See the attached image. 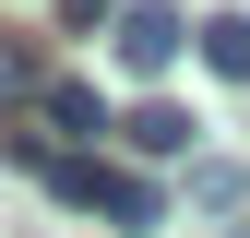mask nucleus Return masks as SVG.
I'll return each instance as SVG.
<instances>
[{"mask_svg":"<svg viewBox=\"0 0 250 238\" xmlns=\"http://www.w3.org/2000/svg\"><path fill=\"white\" fill-rule=\"evenodd\" d=\"M179 36H191V24H179L167 0H131V12L107 24V48H119V72H143V83H155V72L179 60Z\"/></svg>","mask_w":250,"mask_h":238,"instance_id":"1","label":"nucleus"},{"mask_svg":"<svg viewBox=\"0 0 250 238\" xmlns=\"http://www.w3.org/2000/svg\"><path fill=\"white\" fill-rule=\"evenodd\" d=\"M36 119H48V131H72V143H96V131H119V119L96 107V83H72V72H60L48 96H36Z\"/></svg>","mask_w":250,"mask_h":238,"instance_id":"2","label":"nucleus"},{"mask_svg":"<svg viewBox=\"0 0 250 238\" xmlns=\"http://www.w3.org/2000/svg\"><path fill=\"white\" fill-rule=\"evenodd\" d=\"M96 215H107V226H155L167 202H155V178H131V167H96Z\"/></svg>","mask_w":250,"mask_h":238,"instance_id":"3","label":"nucleus"},{"mask_svg":"<svg viewBox=\"0 0 250 238\" xmlns=\"http://www.w3.org/2000/svg\"><path fill=\"white\" fill-rule=\"evenodd\" d=\"M119 143H131V155H191V119H179V107H131Z\"/></svg>","mask_w":250,"mask_h":238,"instance_id":"4","label":"nucleus"},{"mask_svg":"<svg viewBox=\"0 0 250 238\" xmlns=\"http://www.w3.org/2000/svg\"><path fill=\"white\" fill-rule=\"evenodd\" d=\"M48 83H60V72H48L36 48H24V36H0V107H36Z\"/></svg>","mask_w":250,"mask_h":238,"instance_id":"5","label":"nucleus"},{"mask_svg":"<svg viewBox=\"0 0 250 238\" xmlns=\"http://www.w3.org/2000/svg\"><path fill=\"white\" fill-rule=\"evenodd\" d=\"M203 72L250 83V12H214V24H203Z\"/></svg>","mask_w":250,"mask_h":238,"instance_id":"6","label":"nucleus"},{"mask_svg":"<svg viewBox=\"0 0 250 238\" xmlns=\"http://www.w3.org/2000/svg\"><path fill=\"white\" fill-rule=\"evenodd\" d=\"M60 12H72V24H119L131 0H60Z\"/></svg>","mask_w":250,"mask_h":238,"instance_id":"7","label":"nucleus"}]
</instances>
